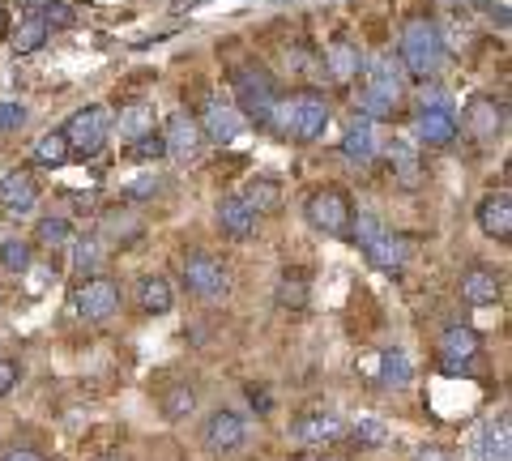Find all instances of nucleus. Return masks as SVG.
<instances>
[{
    "label": "nucleus",
    "mask_w": 512,
    "mask_h": 461,
    "mask_svg": "<svg viewBox=\"0 0 512 461\" xmlns=\"http://www.w3.org/2000/svg\"><path fill=\"white\" fill-rule=\"evenodd\" d=\"M116 129H120L124 141H137V137L154 133V107H150V103H128V107L120 111Z\"/></svg>",
    "instance_id": "nucleus-26"
},
{
    "label": "nucleus",
    "mask_w": 512,
    "mask_h": 461,
    "mask_svg": "<svg viewBox=\"0 0 512 461\" xmlns=\"http://www.w3.org/2000/svg\"><path fill=\"white\" fill-rule=\"evenodd\" d=\"M342 154L350 158V163H359V167L376 158V124L367 120V116L350 120V129H346V137H342Z\"/></svg>",
    "instance_id": "nucleus-22"
},
{
    "label": "nucleus",
    "mask_w": 512,
    "mask_h": 461,
    "mask_svg": "<svg viewBox=\"0 0 512 461\" xmlns=\"http://www.w3.org/2000/svg\"><path fill=\"white\" fill-rule=\"evenodd\" d=\"M69 137H64V129H52V133H43L35 141V163L39 167H64L69 163Z\"/></svg>",
    "instance_id": "nucleus-29"
},
{
    "label": "nucleus",
    "mask_w": 512,
    "mask_h": 461,
    "mask_svg": "<svg viewBox=\"0 0 512 461\" xmlns=\"http://www.w3.org/2000/svg\"><path fill=\"white\" fill-rule=\"evenodd\" d=\"M120 308V286L111 278H82V286H73V312L82 321H107Z\"/></svg>",
    "instance_id": "nucleus-8"
},
{
    "label": "nucleus",
    "mask_w": 512,
    "mask_h": 461,
    "mask_svg": "<svg viewBox=\"0 0 512 461\" xmlns=\"http://www.w3.org/2000/svg\"><path fill=\"white\" fill-rule=\"evenodd\" d=\"M47 35H52V26H47L43 18H35V13H26V18L18 22V35H13V52L18 56L39 52V47L47 43Z\"/></svg>",
    "instance_id": "nucleus-30"
},
{
    "label": "nucleus",
    "mask_w": 512,
    "mask_h": 461,
    "mask_svg": "<svg viewBox=\"0 0 512 461\" xmlns=\"http://www.w3.org/2000/svg\"><path fill=\"white\" fill-rule=\"evenodd\" d=\"M308 282H312V274L308 269H282V278H278V304L282 308H303L308 304Z\"/></svg>",
    "instance_id": "nucleus-27"
},
{
    "label": "nucleus",
    "mask_w": 512,
    "mask_h": 461,
    "mask_svg": "<svg viewBox=\"0 0 512 461\" xmlns=\"http://www.w3.org/2000/svg\"><path fill=\"white\" fill-rule=\"evenodd\" d=\"M346 432V423L333 415L329 406H312V410H303V415L295 419V440L303 444H329V440H338Z\"/></svg>",
    "instance_id": "nucleus-18"
},
{
    "label": "nucleus",
    "mask_w": 512,
    "mask_h": 461,
    "mask_svg": "<svg viewBox=\"0 0 512 461\" xmlns=\"http://www.w3.org/2000/svg\"><path fill=\"white\" fill-rule=\"evenodd\" d=\"M470 453H474V461H512V427H508V415L487 419L483 427H478Z\"/></svg>",
    "instance_id": "nucleus-15"
},
{
    "label": "nucleus",
    "mask_w": 512,
    "mask_h": 461,
    "mask_svg": "<svg viewBox=\"0 0 512 461\" xmlns=\"http://www.w3.org/2000/svg\"><path fill=\"white\" fill-rule=\"evenodd\" d=\"M363 252H367V261H372L376 269H384V274H397V269L410 261V240L384 227L380 235H372V240L363 244Z\"/></svg>",
    "instance_id": "nucleus-17"
},
{
    "label": "nucleus",
    "mask_w": 512,
    "mask_h": 461,
    "mask_svg": "<svg viewBox=\"0 0 512 461\" xmlns=\"http://www.w3.org/2000/svg\"><path fill=\"white\" fill-rule=\"evenodd\" d=\"M478 227H483L491 240H500V244H508L512 240V193H491V197H483V205H478Z\"/></svg>",
    "instance_id": "nucleus-19"
},
{
    "label": "nucleus",
    "mask_w": 512,
    "mask_h": 461,
    "mask_svg": "<svg viewBox=\"0 0 512 461\" xmlns=\"http://www.w3.org/2000/svg\"><path fill=\"white\" fill-rule=\"evenodd\" d=\"M30 13H35V18H43L47 26H73V22H77V13H73L69 5H35Z\"/></svg>",
    "instance_id": "nucleus-37"
},
{
    "label": "nucleus",
    "mask_w": 512,
    "mask_h": 461,
    "mask_svg": "<svg viewBox=\"0 0 512 461\" xmlns=\"http://www.w3.org/2000/svg\"><path fill=\"white\" fill-rule=\"evenodd\" d=\"M376 380L384 389H410V380H414V363L406 351H397V346H389V351H380V363H376Z\"/></svg>",
    "instance_id": "nucleus-23"
},
{
    "label": "nucleus",
    "mask_w": 512,
    "mask_h": 461,
    "mask_svg": "<svg viewBox=\"0 0 512 461\" xmlns=\"http://www.w3.org/2000/svg\"><path fill=\"white\" fill-rule=\"evenodd\" d=\"M137 304H141V312H150V316H163V312H171V304H175L171 282H167L163 274L141 278V286H137Z\"/></svg>",
    "instance_id": "nucleus-25"
},
{
    "label": "nucleus",
    "mask_w": 512,
    "mask_h": 461,
    "mask_svg": "<svg viewBox=\"0 0 512 461\" xmlns=\"http://www.w3.org/2000/svg\"><path fill=\"white\" fill-rule=\"evenodd\" d=\"M158 184H163V180H158L154 171H141L137 180H128V188H124V193L133 197V201H141V197H154V193H158Z\"/></svg>",
    "instance_id": "nucleus-38"
},
{
    "label": "nucleus",
    "mask_w": 512,
    "mask_h": 461,
    "mask_svg": "<svg viewBox=\"0 0 512 461\" xmlns=\"http://www.w3.org/2000/svg\"><path fill=\"white\" fill-rule=\"evenodd\" d=\"M64 137H69V150H73V154L94 158V154L107 146V137H111V111L99 107V103L73 111L69 124H64Z\"/></svg>",
    "instance_id": "nucleus-6"
},
{
    "label": "nucleus",
    "mask_w": 512,
    "mask_h": 461,
    "mask_svg": "<svg viewBox=\"0 0 512 461\" xmlns=\"http://www.w3.org/2000/svg\"><path fill=\"white\" fill-rule=\"evenodd\" d=\"M184 286L197 299H222L227 295V269H222L214 257H205V252H192V257H184Z\"/></svg>",
    "instance_id": "nucleus-11"
},
{
    "label": "nucleus",
    "mask_w": 512,
    "mask_h": 461,
    "mask_svg": "<svg viewBox=\"0 0 512 461\" xmlns=\"http://www.w3.org/2000/svg\"><path fill=\"white\" fill-rule=\"evenodd\" d=\"M218 231L231 235V240H248L256 231V214L244 197H222L218 201Z\"/></svg>",
    "instance_id": "nucleus-21"
},
{
    "label": "nucleus",
    "mask_w": 512,
    "mask_h": 461,
    "mask_svg": "<svg viewBox=\"0 0 512 461\" xmlns=\"http://www.w3.org/2000/svg\"><path fill=\"white\" fill-rule=\"evenodd\" d=\"M303 214H308V222L316 231L346 235L350 218H355V205H350V197L342 193V188H316V193L308 197V205H303Z\"/></svg>",
    "instance_id": "nucleus-7"
},
{
    "label": "nucleus",
    "mask_w": 512,
    "mask_h": 461,
    "mask_svg": "<svg viewBox=\"0 0 512 461\" xmlns=\"http://www.w3.org/2000/svg\"><path fill=\"white\" fill-rule=\"evenodd\" d=\"M26 124V107L22 103H0V133H18Z\"/></svg>",
    "instance_id": "nucleus-39"
},
{
    "label": "nucleus",
    "mask_w": 512,
    "mask_h": 461,
    "mask_svg": "<svg viewBox=\"0 0 512 461\" xmlns=\"http://www.w3.org/2000/svg\"><path fill=\"white\" fill-rule=\"evenodd\" d=\"M163 146H167V154L175 158V163H201V154H205V133H201V124L192 120V116L175 111V116H167Z\"/></svg>",
    "instance_id": "nucleus-10"
},
{
    "label": "nucleus",
    "mask_w": 512,
    "mask_h": 461,
    "mask_svg": "<svg viewBox=\"0 0 512 461\" xmlns=\"http://www.w3.org/2000/svg\"><path fill=\"white\" fill-rule=\"evenodd\" d=\"M35 201H39V180L30 167H18L0 180V205H5V210H30Z\"/></svg>",
    "instance_id": "nucleus-20"
},
{
    "label": "nucleus",
    "mask_w": 512,
    "mask_h": 461,
    "mask_svg": "<svg viewBox=\"0 0 512 461\" xmlns=\"http://www.w3.org/2000/svg\"><path fill=\"white\" fill-rule=\"evenodd\" d=\"M0 26H5V13H0Z\"/></svg>",
    "instance_id": "nucleus-44"
},
{
    "label": "nucleus",
    "mask_w": 512,
    "mask_h": 461,
    "mask_svg": "<svg viewBox=\"0 0 512 461\" xmlns=\"http://www.w3.org/2000/svg\"><path fill=\"white\" fill-rule=\"evenodd\" d=\"M269 124L278 129L282 141H316L329 124V103H325V94H316V90H299L291 99L274 103Z\"/></svg>",
    "instance_id": "nucleus-2"
},
{
    "label": "nucleus",
    "mask_w": 512,
    "mask_h": 461,
    "mask_svg": "<svg viewBox=\"0 0 512 461\" xmlns=\"http://www.w3.org/2000/svg\"><path fill=\"white\" fill-rule=\"evenodd\" d=\"M235 99H239V116H248L252 124H269L278 103L274 77H269L261 65H244L235 69Z\"/></svg>",
    "instance_id": "nucleus-4"
},
{
    "label": "nucleus",
    "mask_w": 512,
    "mask_h": 461,
    "mask_svg": "<svg viewBox=\"0 0 512 461\" xmlns=\"http://www.w3.org/2000/svg\"><path fill=\"white\" fill-rule=\"evenodd\" d=\"M350 436H355V444H384L389 440V423L376 419V415H363V419H355V427H350Z\"/></svg>",
    "instance_id": "nucleus-35"
},
{
    "label": "nucleus",
    "mask_w": 512,
    "mask_h": 461,
    "mask_svg": "<svg viewBox=\"0 0 512 461\" xmlns=\"http://www.w3.org/2000/svg\"><path fill=\"white\" fill-rule=\"evenodd\" d=\"M0 265L9 269V274H26L35 257H30V244L26 240H0Z\"/></svg>",
    "instance_id": "nucleus-34"
},
{
    "label": "nucleus",
    "mask_w": 512,
    "mask_h": 461,
    "mask_svg": "<svg viewBox=\"0 0 512 461\" xmlns=\"http://www.w3.org/2000/svg\"><path fill=\"white\" fill-rule=\"evenodd\" d=\"M103 265H107L103 240H77V244H73V274H77V278H99Z\"/></svg>",
    "instance_id": "nucleus-28"
},
{
    "label": "nucleus",
    "mask_w": 512,
    "mask_h": 461,
    "mask_svg": "<svg viewBox=\"0 0 512 461\" xmlns=\"http://www.w3.org/2000/svg\"><path fill=\"white\" fill-rule=\"evenodd\" d=\"M244 201L252 205V214L261 218V214H274V210H278L282 193H278V184H274V180H252V184H248V193H244Z\"/></svg>",
    "instance_id": "nucleus-31"
},
{
    "label": "nucleus",
    "mask_w": 512,
    "mask_h": 461,
    "mask_svg": "<svg viewBox=\"0 0 512 461\" xmlns=\"http://www.w3.org/2000/svg\"><path fill=\"white\" fill-rule=\"evenodd\" d=\"M103 461H120V457H103Z\"/></svg>",
    "instance_id": "nucleus-43"
},
{
    "label": "nucleus",
    "mask_w": 512,
    "mask_h": 461,
    "mask_svg": "<svg viewBox=\"0 0 512 461\" xmlns=\"http://www.w3.org/2000/svg\"><path fill=\"white\" fill-rule=\"evenodd\" d=\"M325 69H329L333 82L350 86V82H355V77H359V69H363L359 47H350V43H333L329 52H325Z\"/></svg>",
    "instance_id": "nucleus-24"
},
{
    "label": "nucleus",
    "mask_w": 512,
    "mask_h": 461,
    "mask_svg": "<svg viewBox=\"0 0 512 461\" xmlns=\"http://www.w3.org/2000/svg\"><path fill=\"white\" fill-rule=\"evenodd\" d=\"M359 73H363V90H359L363 116L389 120L397 99H402V65H397L393 56H367Z\"/></svg>",
    "instance_id": "nucleus-3"
},
{
    "label": "nucleus",
    "mask_w": 512,
    "mask_h": 461,
    "mask_svg": "<svg viewBox=\"0 0 512 461\" xmlns=\"http://www.w3.org/2000/svg\"><path fill=\"white\" fill-rule=\"evenodd\" d=\"M478 351H483V338H478L470 325H453L440 338V372L461 376L478 359Z\"/></svg>",
    "instance_id": "nucleus-12"
},
{
    "label": "nucleus",
    "mask_w": 512,
    "mask_h": 461,
    "mask_svg": "<svg viewBox=\"0 0 512 461\" xmlns=\"http://www.w3.org/2000/svg\"><path fill=\"white\" fill-rule=\"evenodd\" d=\"M248 436V423L235 415V410H214L210 419H205L201 427V440H205V449H214V453H231L239 449Z\"/></svg>",
    "instance_id": "nucleus-13"
},
{
    "label": "nucleus",
    "mask_w": 512,
    "mask_h": 461,
    "mask_svg": "<svg viewBox=\"0 0 512 461\" xmlns=\"http://www.w3.org/2000/svg\"><path fill=\"white\" fill-rule=\"evenodd\" d=\"M9 389H18V363L0 355V397H5Z\"/></svg>",
    "instance_id": "nucleus-40"
},
{
    "label": "nucleus",
    "mask_w": 512,
    "mask_h": 461,
    "mask_svg": "<svg viewBox=\"0 0 512 461\" xmlns=\"http://www.w3.org/2000/svg\"><path fill=\"white\" fill-rule=\"evenodd\" d=\"M133 158H141V163H158V158H167V146L158 133H146L133 141Z\"/></svg>",
    "instance_id": "nucleus-36"
},
{
    "label": "nucleus",
    "mask_w": 512,
    "mask_h": 461,
    "mask_svg": "<svg viewBox=\"0 0 512 461\" xmlns=\"http://www.w3.org/2000/svg\"><path fill=\"white\" fill-rule=\"evenodd\" d=\"M0 461H47L39 449H9L5 457H0Z\"/></svg>",
    "instance_id": "nucleus-41"
},
{
    "label": "nucleus",
    "mask_w": 512,
    "mask_h": 461,
    "mask_svg": "<svg viewBox=\"0 0 512 461\" xmlns=\"http://www.w3.org/2000/svg\"><path fill=\"white\" fill-rule=\"evenodd\" d=\"M192 410H197V397H192L188 385H171V389L163 393V415H167L171 423H184Z\"/></svg>",
    "instance_id": "nucleus-32"
},
{
    "label": "nucleus",
    "mask_w": 512,
    "mask_h": 461,
    "mask_svg": "<svg viewBox=\"0 0 512 461\" xmlns=\"http://www.w3.org/2000/svg\"><path fill=\"white\" fill-rule=\"evenodd\" d=\"M414 129L427 146H453L457 141V111L448 103V94L440 86H431L419 103V116H414Z\"/></svg>",
    "instance_id": "nucleus-5"
},
{
    "label": "nucleus",
    "mask_w": 512,
    "mask_h": 461,
    "mask_svg": "<svg viewBox=\"0 0 512 461\" xmlns=\"http://www.w3.org/2000/svg\"><path fill=\"white\" fill-rule=\"evenodd\" d=\"M201 133L205 141H214V146H231V141L244 133V116H239V107L227 103L222 94H210V99L201 103Z\"/></svg>",
    "instance_id": "nucleus-9"
},
{
    "label": "nucleus",
    "mask_w": 512,
    "mask_h": 461,
    "mask_svg": "<svg viewBox=\"0 0 512 461\" xmlns=\"http://www.w3.org/2000/svg\"><path fill=\"white\" fill-rule=\"evenodd\" d=\"M419 461H457V457L448 453V449H440V444H427V449L419 453Z\"/></svg>",
    "instance_id": "nucleus-42"
},
{
    "label": "nucleus",
    "mask_w": 512,
    "mask_h": 461,
    "mask_svg": "<svg viewBox=\"0 0 512 461\" xmlns=\"http://www.w3.org/2000/svg\"><path fill=\"white\" fill-rule=\"evenodd\" d=\"M35 240L43 244V248H69L73 244V231H69V218H43L39 222V231H35Z\"/></svg>",
    "instance_id": "nucleus-33"
},
{
    "label": "nucleus",
    "mask_w": 512,
    "mask_h": 461,
    "mask_svg": "<svg viewBox=\"0 0 512 461\" xmlns=\"http://www.w3.org/2000/svg\"><path fill=\"white\" fill-rule=\"evenodd\" d=\"M461 124H466V133L474 141H495L504 133V103H495V99H470L466 111H461Z\"/></svg>",
    "instance_id": "nucleus-14"
},
{
    "label": "nucleus",
    "mask_w": 512,
    "mask_h": 461,
    "mask_svg": "<svg viewBox=\"0 0 512 461\" xmlns=\"http://www.w3.org/2000/svg\"><path fill=\"white\" fill-rule=\"evenodd\" d=\"M461 299H466L470 308H495L504 299V278L495 274V269L474 265L461 274Z\"/></svg>",
    "instance_id": "nucleus-16"
},
{
    "label": "nucleus",
    "mask_w": 512,
    "mask_h": 461,
    "mask_svg": "<svg viewBox=\"0 0 512 461\" xmlns=\"http://www.w3.org/2000/svg\"><path fill=\"white\" fill-rule=\"evenodd\" d=\"M444 65V35L431 13H410L406 26H402V69L410 77H436Z\"/></svg>",
    "instance_id": "nucleus-1"
}]
</instances>
